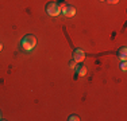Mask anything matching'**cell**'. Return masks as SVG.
Instances as JSON below:
<instances>
[{"instance_id":"cell-7","label":"cell","mask_w":127,"mask_h":121,"mask_svg":"<svg viewBox=\"0 0 127 121\" xmlns=\"http://www.w3.org/2000/svg\"><path fill=\"white\" fill-rule=\"evenodd\" d=\"M68 120L69 121H78V120H80V117H78L77 114H72V116H69Z\"/></svg>"},{"instance_id":"cell-8","label":"cell","mask_w":127,"mask_h":121,"mask_svg":"<svg viewBox=\"0 0 127 121\" xmlns=\"http://www.w3.org/2000/svg\"><path fill=\"white\" fill-rule=\"evenodd\" d=\"M76 60H73V59H72L70 60V62H69V66H70V69H73V70H76V67H77V65H76Z\"/></svg>"},{"instance_id":"cell-4","label":"cell","mask_w":127,"mask_h":121,"mask_svg":"<svg viewBox=\"0 0 127 121\" xmlns=\"http://www.w3.org/2000/svg\"><path fill=\"white\" fill-rule=\"evenodd\" d=\"M62 14L65 15L66 18H72V16H74V15H76V8L72 7V5H66V10L64 11Z\"/></svg>"},{"instance_id":"cell-3","label":"cell","mask_w":127,"mask_h":121,"mask_svg":"<svg viewBox=\"0 0 127 121\" xmlns=\"http://www.w3.org/2000/svg\"><path fill=\"white\" fill-rule=\"evenodd\" d=\"M84 59H85L84 51L80 50V48H76V50L73 51V60H76V62H83Z\"/></svg>"},{"instance_id":"cell-2","label":"cell","mask_w":127,"mask_h":121,"mask_svg":"<svg viewBox=\"0 0 127 121\" xmlns=\"http://www.w3.org/2000/svg\"><path fill=\"white\" fill-rule=\"evenodd\" d=\"M46 12L50 16H58V15L61 14V11H60V8H58V4L54 3V1L49 3V4L46 5Z\"/></svg>"},{"instance_id":"cell-11","label":"cell","mask_w":127,"mask_h":121,"mask_svg":"<svg viewBox=\"0 0 127 121\" xmlns=\"http://www.w3.org/2000/svg\"><path fill=\"white\" fill-rule=\"evenodd\" d=\"M110 4H116V3H119V0H107Z\"/></svg>"},{"instance_id":"cell-5","label":"cell","mask_w":127,"mask_h":121,"mask_svg":"<svg viewBox=\"0 0 127 121\" xmlns=\"http://www.w3.org/2000/svg\"><path fill=\"white\" fill-rule=\"evenodd\" d=\"M116 55L120 60H126L127 59V48L126 47H120L119 50L116 51Z\"/></svg>"},{"instance_id":"cell-13","label":"cell","mask_w":127,"mask_h":121,"mask_svg":"<svg viewBox=\"0 0 127 121\" xmlns=\"http://www.w3.org/2000/svg\"><path fill=\"white\" fill-rule=\"evenodd\" d=\"M0 119H1V113H0Z\"/></svg>"},{"instance_id":"cell-14","label":"cell","mask_w":127,"mask_h":121,"mask_svg":"<svg viewBox=\"0 0 127 121\" xmlns=\"http://www.w3.org/2000/svg\"><path fill=\"white\" fill-rule=\"evenodd\" d=\"M100 1H105V0H100Z\"/></svg>"},{"instance_id":"cell-12","label":"cell","mask_w":127,"mask_h":121,"mask_svg":"<svg viewBox=\"0 0 127 121\" xmlns=\"http://www.w3.org/2000/svg\"><path fill=\"white\" fill-rule=\"evenodd\" d=\"M1 48H3V44H1V43H0V51H1Z\"/></svg>"},{"instance_id":"cell-9","label":"cell","mask_w":127,"mask_h":121,"mask_svg":"<svg viewBox=\"0 0 127 121\" xmlns=\"http://www.w3.org/2000/svg\"><path fill=\"white\" fill-rule=\"evenodd\" d=\"M58 8H60V11H61V12H64V11L66 10V4H65V3H60Z\"/></svg>"},{"instance_id":"cell-10","label":"cell","mask_w":127,"mask_h":121,"mask_svg":"<svg viewBox=\"0 0 127 121\" xmlns=\"http://www.w3.org/2000/svg\"><path fill=\"white\" fill-rule=\"evenodd\" d=\"M120 69H122L123 71L127 70V63H126V60H122V63H120Z\"/></svg>"},{"instance_id":"cell-1","label":"cell","mask_w":127,"mask_h":121,"mask_svg":"<svg viewBox=\"0 0 127 121\" xmlns=\"http://www.w3.org/2000/svg\"><path fill=\"white\" fill-rule=\"evenodd\" d=\"M20 43H22L23 50L30 51V50H32V48L37 46V38H35L34 35H26L25 38L20 40Z\"/></svg>"},{"instance_id":"cell-6","label":"cell","mask_w":127,"mask_h":121,"mask_svg":"<svg viewBox=\"0 0 127 121\" xmlns=\"http://www.w3.org/2000/svg\"><path fill=\"white\" fill-rule=\"evenodd\" d=\"M76 71H77V74L80 75V77H84V75H87V71H88V70H87L85 66L81 65V66H77V67H76Z\"/></svg>"}]
</instances>
